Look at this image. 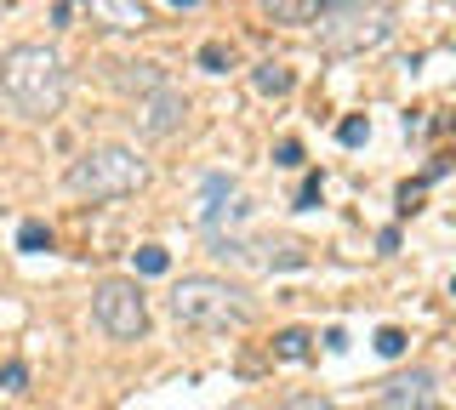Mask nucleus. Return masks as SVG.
Wrapping results in <instances>:
<instances>
[{"mask_svg":"<svg viewBox=\"0 0 456 410\" xmlns=\"http://www.w3.org/2000/svg\"><path fill=\"white\" fill-rule=\"evenodd\" d=\"M69 97V63L46 40H18L0 52V103L23 120H52Z\"/></svg>","mask_w":456,"mask_h":410,"instance_id":"1","label":"nucleus"},{"mask_svg":"<svg viewBox=\"0 0 456 410\" xmlns=\"http://www.w3.org/2000/svg\"><path fill=\"white\" fill-rule=\"evenodd\" d=\"M166 302H171V319L194 325V331H234V325H251L246 285L217 279V274H183Z\"/></svg>","mask_w":456,"mask_h":410,"instance_id":"2","label":"nucleus"},{"mask_svg":"<svg viewBox=\"0 0 456 410\" xmlns=\"http://www.w3.org/2000/svg\"><path fill=\"white\" fill-rule=\"evenodd\" d=\"M394 0H337L320 12V52L325 58H365L394 35Z\"/></svg>","mask_w":456,"mask_h":410,"instance_id":"3","label":"nucleus"},{"mask_svg":"<svg viewBox=\"0 0 456 410\" xmlns=\"http://www.w3.org/2000/svg\"><path fill=\"white\" fill-rule=\"evenodd\" d=\"M63 182H69V194H80V200H126V194H137L142 182H149V165H142L137 149H126V143H92L75 165H69Z\"/></svg>","mask_w":456,"mask_h":410,"instance_id":"4","label":"nucleus"},{"mask_svg":"<svg viewBox=\"0 0 456 410\" xmlns=\"http://www.w3.org/2000/svg\"><path fill=\"white\" fill-rule=\"evenodd\" d=\"M92 314H97V325H103L114 342L149 336V296H142L137 279H103V285L92 291Z\"/></svg>","mask_w":456,"mask_h":410,"instance_id":"5","label":"nucleus"},{"mask_svg":"<svg viewBox=\"0 0 456 410\" xmlns=\"http://www.w3.org/2000/svg\"><path fill=\"white\" fill-rule=\"evenodd\" d=\"M126 120L137 125V137H154V143H160V137H177L183 125H189V97L166 80V86H154L149 97H137Z\"/></svg>","mask_w":456,"mask_h":410,"instance_id":"6","label":"nucleus"},{"mask_svg":"<svg viewBox=\"0 0 456 410\" xmlns=\"http://www.w3.org/2000/svg\"><path fill=\"white\" fill-rule=\"evenodd\" d=\"M377 405L382 410H439V382L428 365H411V371H394L377 382Z\"/></svg>","mask_w":456,"mask_h":410,"instance_id":"7","label":"nucleus"},{"mask_svg":"<svg viewBox=\"0 0 456 410\" xmlns=\"http://www.w3.org/2000/svg\"><path fill=\"white\" fill-rule=\"evenodd\" d=\"M256 6H263V18L280 23V29H303V23H314L331 0H256Z\"/></svg>","mask_w":456,"mask_h":410,"instance_id":"8","label":"nucleus"},{"mask_svg":"<svg viewBox=\"0 0 456 410\" xmlns=\"http://www.w3.org/2000/svg\"><path fill=\"white\" fill-rule=\"evenodd\" d=\"M114 86H120V92H126V97L137 103V97H149L154 86H166V68H160V63H120V75H114Z\"/></svg>","mask_w":456,"mask_h":410,"instance_id":"9","label":"nucleus"},{"mask_svg":"<svg viewBox=\"0 0 456 410\" xmlns=\"http://www.w3.org/2000/svg\"><path fill=\"white\" fill-rule=\"evenodd\" d=\"M251 86L263 92V97H285V92L297 86V75H291L285 63H274V58H268V63H256V68H251Z\"/></svg>","mask_w":456,"mask_h":410,"instance_id":"10","label":"nucleus"},{"mask_svg":"<svg viewBox=\"0 0 456 410\" xmlns=\"http://www.w3.org/2000/svg\"><path fill=\"white\" fill-rule=\"evenodd\" d=\"M246 217H251V205H246V200H234V205H206V211H200L206 234H223V222L234 229V222H246Z\"/></svg>","mask_w":456,"mask_h":410,"instance_id":"11","label":"nucleus"},{"mask_svg":"<svg viewBox=\"0 0 456 410\" xmlns=\"http://www.w3.org/2000/svg\"><path fill=\"white\" fill-rule=\"evenodd\" d=\"M308 353H314V331H303V325L274 336V359H308Z\"/></svg>","mask_w":456,"mask_h":410,"instance_id":"12","label":"nucleus"},{"mask_svg":"<svg viewBox=\"0 0 456 410\" xmlns=\"http://www.w3.org/2000/svg\"><path fill=\"white\" fill-rule=\"evenodd\" d=\"M200 68H206V75H228V68H234V46L206 40V46H200Z\"/></svg>","mask_w":456,"mask_h":410,"instance_id":"13","label":"nucleus"},{"mask_svg":"<svg viewBox=\"0 0 456 410\" xmlns=\"http://www.w3.org/2000/svg\"><path fill=\"white\" fill-rule=\"evenodd\" d=\"M263 251H268V268H303V262H308V251L297 245V239H280V245L268 239Z\"/></svg>","mask_w":456,"mask_h":410,"instance_id":"14","label":"nucleus"},{"mask_svg":"<svg viewBox=\"0 0 456 410\" xmlns=\"http://www.w3.org/2000/svg\"><path fill=\"white\" fill-rule=\"evenodd\" d=\"M18 251H52V229H46V222H23V229H18Z\"/></svg>","mask_w":456,"mask_h":410,"instance_id":"15","label":"nucleus"},{"mask_svg":"<svg viewBox=\"0 0 456 410\" xmlns=\"http://www.w3.org/2000/svg\"><path fill=\"white\" fill-rule=\"evenodd\" d=\"M0 388H6V393H28V365L6 359V365H0Z\"/></svg>","mask_w":456,"mask_h":410,"instance_id":"16","label":"nucleus"},{"mask_svg":"<svg viewBox=\"0 0 456 410\" xmlns=\"http://www.w3.org/2000/svg\"><path fill=\"white\" fill-rule=\"evenodd\" d=\"M377 353H382V359H399V353H405V331H399V325H382V331H377Z\"/></svg>","mask_w":456,"mask_h":410,"instance_id":"17","label":"nucleus"},{"mask_svg":"<svg viewBox=\"0 0 456 410\" xmlns=\"http://www.w3.org/2000/svg\"><path fill=\"white\" fill-rule=\"evenodd\" d=\"M337 137H342V143H348V149H360L365 137H370V120H365V115H348V120L337 125Z\"/></svg>","mask_w":456,"mask_h":410,"instance_id":"18","label":"nucleus"},{"mask_svg":"<svg viewBox=\"0 0 456 410\" xmlns=\"http://www.w3.org/2000/svg\"><path fill=\"white\" fill-rule=\"evenodd\" d=\"M274 165L297 172V165H303V143H297V137H280V143H274Z\"/></svg>","mask_w":456,"mask_h":410,"instance_id":"19","label":"nucleus"},{"mask_svg":"<svg viewBox=\"0 0 456 410\" xmlns=\"http://www.w3.org/2000/svg\"><path fill=\"white\" fill-rule=\"evenodd\" d=\"M166 268H171V257H166L160 245H142L137 251V274H166Z\"/></svg>","mask_w":456,"mask_h":410,"instance_id":"20","label":"nucleus"},{"mask_svg":"<svg viewBox=\"0 0 456 410\" xmlns=\"http://www.w3.org/2000/svg\"><path fill=\"white\" fill-rule=\"evenodd\" d=\"M280 410H342V405H331V399H320V393H291Z\"/></svg>","mask_w":456,"mask_h":410,"instance_id":"21","label":"nucleus"},{"mask_svg":"<svg viewBox=\"0 0 456 410\" xmlns=\"http://www.w3.org/2000/svg\"><path fill=\"white\" fill-rule=\"evenodd\" d=\"M320 194H325V177H308V182H303V194H297V205L314 211V205H320Z\"/></svg>","mask_w":456,"mask_h":410,"instance_id":"22","label":"nucleus"},{"mask_svg":"<svg viewBox=\"0 0 456 410\" xmlns=\"http://www.w3.org/2000/svg\"><path fill=\"white\" fill-rule=\"evenodd\" d=\"M422 205V182H405V189H399V211H405V217H411V211H417Z\"/></svg>","mask_w":456,"mask_h":410,"instance_id":"23","label":"nucleus"},{"mask_svg":"<svg viewBox=\"0 0 456 410\" xmlns=\"http://www.w3.org/2000/svg\"><path fill=\"white\" fill-rule=\"evenodd\" d=\"M75 12H80V0H57V12H52V18H57V29H63V23L75 18Z\"/></svg>","mask_w":456,"mask_h":410,"instance_id":"24","label":"nucleus"},{"mask_svg":"<svg viewBox=\"0 0 456 410\" xmlns=\"http://www.w3.org/2000/svg\"><path fill=\"white\" fill-rule=\"evenodd\" d=\"M325 348L342 353V348H348V331H337V325H331V331H325Z\"/></svg>","mask_w":456,"mask_h":410,"instance_id":"25","label":"nucleus"},{"mask_svg":"<svg viewBox=\"0 0 456 410\" xmlns=\"http://www.w3.org/2000/svg\"><path fill=\"white\" fill-rule=\"evenodd\" d=\"M171 6H200V0H171Z\"/></svg>","mask_w":456,"mask_h":410,"instance_id":"26","label":"nucleus"},{"mask_svg":"<svg viewBox=\"0 0 456 410\" xmlns=\"http://www.w3.org/2000/svg\"><path fill=\"white\" fill-rule=\"evenodd\" d=\"M451 296H456V279H451Z\"/></svg>","mask_w":456,"mask_h":410,"instance_id":"27","label":"nucleus"},{"mask_svg":"<svg viewBox=\"0 0 456 410\" xmlns=\"http://www.w3.org/2000/svg\"><path fill=\"white\" fill-rule=\"evenodd\" d=\"M0 6H6V0H0Z\"/></svg>","mask_w":456,"mask_h":410,"instance_id":"28","label":"nucleus"}]
</instances>
